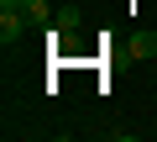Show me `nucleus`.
Wrapping results in <instances>:
<instances>
[{"label":"nucleus","mask_w":157,"mask_h":142,"mask_svg":"<svg viewBox=\"0 0 157 142\" xmlns=\"http://www.w3.org/2000/svg\"><path fill=\"white\" fill-rule=\"evenodd\" d=\"M26 37V11H0V42H21Z\"/></svg>","instance_id":"f257e3e1"},{"label":"nucleus","mask_w":157,"mask_h":142,"mask_svg":"<svg viewBox=\"0 0 157 142\" xmlns=\"http://www.w3.org/2000/svg\"><path fill=\"white\" fill-rule=\"evenodd\" d=\"M52 26H58L63 37H73L78 26H84V11H78V6H73V0H63V6H58V16H52Z\"/></svg>","instance_id":"f03ea898"},{"label":"nucleus","mask_w":157,"mask_h":142,"mask_svg":"<svg viewBox=\"0 0 157 142\" xmlns=\"http://www.w3.org/2000/svg\"><path fill=\"white\" fill-rule=\"evenodd\" d=\"M52 16H58V11L47 6V0H26V21H32V26H52Z\"/></svg>","instance_id":"7ed1b4c3"},{"label":"nucleus","mask_w":157,"mask_h":142,"mask_svg":"<svg viewBox=\"0 0 157 142\" xmlns=\"http://www.w3.org/2000/svg\"><path fill=\"white\" fill-rule=\"evenodd\" d=\"M131 53H136V58H157V32H136Z\"/></svg>","instance_id":"20e7f679"},{"label":"nucleus","mask_w":157,"mask_h":142,"mask_svg":"<svg viewBox=\"0 0 157 142\" xmlns=\"http://www.w3.org/2000/svg\"><path fill=\"white\" fill-rule=\"evenodd\" d=\"M0 11H26V0H0Z\"/></svg>","instance_id":"39448f33"}]
</instances>
